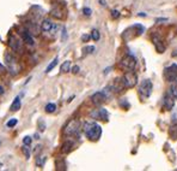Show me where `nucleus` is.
<instances>
[{
    "label": "nucleus",
    "mask_w": 177,
    "mask_h": 171,
    "mask_svg": "<svg viewBox=\"0 0 177 171\" xmlns=\"http://www.w3.org/2000/svg\"><path fill=\"white\" fill-rule=\"evenodd\" d=\"M90 39H91V36H90V35H86V34H84V35L82 36V41H83V42H88Z\"/></svg>",
    "instance_id": "33"
},
{
    "label": "nucleus",
    "mask_w": 177,
    "mask_h": 171,
    "mask_svg": "<svg viewBox=\"0 0 177 171\" xmlns=\"http://www.w3.org/2000/svg\"><path fill=\"white\" fill-rule=\"evenodd\" d=\"M120 66L122 70H126V71H133L136 66V59L133 57L132 54H127L121 59L120 61Z\"/></svg>",
    "instance_id": "4"
},
{
    "label": "nucleus",
    "mask_w": 177,
    "mask_h": 171,
    "mask_svg": "<svg viewBox=\"0 0 177 171\" xmlns=\"http://www.w3.org/2000/svg\"><path fill=\"white\" fill-rule=\"evenodd\" d=\"M44 160H45V157H41V159H37V160H36V164H37L39 166H43Z\"/></svg>",
    "instance_id": "29"
},
{
    "label": "nucleus",
    "mask_w": 177,
    "mask_h": 171,
    "mask_svg": "<svg viewBox=\"0 0 177 171\" xmlns=\"http://www.w3.org/2000/svg\"><path fill=\"white\" fill-rule=\"evenodd\" d=\"M174 105H175V99L169 93H166L164 95V98H163V107H164V110L171 111L174 109Z\"/></svg>",
    "instance_id": "11"
},
{
    "label": "nucleus",
    "mask_w": 177,
    "mask_h": 171,
    "mask_svg": "<svg viewBox=\"0 0 177 171\" xmlns=\"http://www.w3.org/2000/svg\"><path fill=\"white\" fill-rule=\"evenodd\" d=\"M79 129H80V122L78 119H71L66 124V127L64 129V134L67 136H73V135L78 134Z\"/></svg>",
    "instance_id": "3"
},
{
    "label": "nucleus",
    "mask_w": 177,
    "mask_h": 171,
    "mask_svg": "<svg viewBox=\"0 0 177 171\" xmlns=\"http://www.w3.org/2000/svg\"><path fill=\"white\" fill-rule=\"evenodd\" d=\"M70 70H71V61L70 60L64 61L62 65H61V67H60V71L61 72H68Z\"/></svg>",
    "instance_id": "19"
},
{
    "label": "nucleus",
    "mask_w": 177,
    "mask_h": 171,
    "mask_svg": "<svg viewBox=\"0 0 177 171\" xmlns=\"http://www.w3.org/2000/svg\"><path fill=\"white\" fill-rule=\"evenodd\" d=\"M152 42H153V45H154L158 53H164L165 52V45H164V41H163V39H162V36L159 34H157V33L152 34Z\"/></svg>",
    "instance_id": "8"
},
{
    "label": "nucleus",
    "mask_w": 177,
    "mask_h": 171,
    "mask_svg": "<svg viewBox=\"0 0 177 171\" xmlns=\"http://www.w3.org/2000/svg\"><path fill=\"white\" fill-rule=\"evenodd\" d=\"M31 142H33L31 136H25V137L23 139V143H24L25 146H30V145H31Z\"/></svg>",
    "instance_id": "27"
},
{
    "label": "nucleus",
    "mask_w": 177,
    "mask_h": 171,
    "mask_svg": "<svg viewBox=\"0 0 177 171\" xmlns=\"http://www.w3.org/2000/svg\"><path fill=\"white\" fill-rule=\"evenodd\" d=\"M49 13H50L51 17H54V18H56V19H64V17H65L62 8H61V7H57V6L53 7V8L50 10Z\"/></svg>",
    "instance_id": "13"
},
{
    "label": "nucleus",
    "mask_w": 177,
    "mask_h": 171,
    "mask_svg": "<svg viewBox=\"0 0 177 171\" xmlns=\"http://www.w3.org/2000/svg\"><path fill=\"white\" fill-rule=\"evenodd\" d=\"M152 89H153V84L151 80H144L139 86V94L142 98H148L152 93Z\"/></svg>",
    "instance_id": "6"
},
{
    "label": "nucleus",
    "mask_w": 177,
    "mask_h": 171,
    "mask_svg": "<svg viewBox=\"0 0 177 171\" xmlns=\"http://www.w3.org/2000/svg\"><path fill=\"white\" fill-rule=\"evenodd\" d=\"M139 16H140V17H146V15H145L144 12H140V13H139Z\"/></svg>",
    "instance_id": "39"
},
{
    "label": "nucleus",
    "mask_w": 177,
    "mask_h": 171,
    "mask_svg": "<svg viewBox=\"0 0 177 171\" xmlns=\"http://www.w3.org/2000/svg\"><path fill=\"white\" fill-rule=\"evenodd\" d=\"M20 106H22L20 98H19V97H16L14 100H13V103H12L11 106H10V111H11V112H17V111L20 109Z\"/></svg>",
    "instance_id": "16"
},
{
    "label": "nucleus",
    "mask_w": 177,
    "mask_h": 171,
    "mask_svg": "<svg viewBox=\"0 0 177 171\" xmlns=\"http://www.w3.org/2000/svg\"><path fill=\"white\" fill-rule=\"evenodd\" d=\"M57 61H59V58H57V57L54 58V60H53V61H51V63H50V64L47 66V69H45V72H50V71H51V70H53V69H54V67L57 65Z\"/></svg>",
    "instance_id": "22"
},
{
    "label": "nucleus",
    "mask_w": 177,
    "mask_h": 171,
    "mask_svg": "<svg viewBox=\"0 0 177 171\" xmlns=\"http://www.w3.org/2000/svg\"><path fill=\"white\" fill-rule=\"evenodd\" d=\"M56 169L57 170H66V164L64 160H60V162H56Z\"/></svg>",
    "instance_id": "24"
},
{
    "label": "nucleus",
    "mask_w": 177,
    "mask_h": 171,
    "mask_svg": "<svg viewBox=\"0 0 177 171\" xmlns=\"http://www.w3.org/2000/svg\"><path fill=\"white\" fill-rule=\"evenodd\" d=\"M125 88H133L138 83V76L133 71H126V74L121 77Z\"/></svg>",
    "instance_id": "5"
},
{
    "label": "nucleus",
    "mask_w": 177,
    "mask_h": 171,
    "mask_svg": "<svg viewBox=\"0 0 177 171\" xmlns=\"http://www.w3.org/2000/svg\"><path fill=\"white\" fill-rule=\"evenodd\" d=\"M169 136L172 139V140H177V124H172L169 129Z\"/></svg>",
    "instance_id": "18"
},
{
    "label": "nucleus",
    "mask_w": 177,
    "mask_h": 171,
    "mask_svg": "<svg viewBox=\"0 0 177 171\" xmlns=\"http://www.w3.org/2000/svg\"><path fill=\"white\" fill-rule=\"evenodd\" d=\"M164 76L168 82H175L177 80V64H172L169 67H166L164 71Z\"/></svg>",
    "instance_id": "7"
},
{
    "label": "nucleus",
    "mask_w": 177,
    "mask_h": 171,
    "mask_svg": "<svg viewBox=\"0 0 177 171\" xmlns=\"http://www.w3.org/2000/svg\"><path fill=\"white\" fill-rule=\"evenodd\" d=\"M84 134L86 135L88 140L98 141L102 135V128L99 124H97L95 122H88L84 125Z\"/></svg>",
    "instance_id": "1"
},
{
    "label": "nucleus",
    "mask_w": 177,
    "mask_h": 171,
    "mask_svg": "<svg viewBox=\"0 0 177 171\" xmlns=\"http://www.w3.org/2000/svg\"><path fill=\"white\" fill-rule=\"evenodd\" d=\"M17 122H18V120H17L16 118H12V119H10V120L7 122V124H6V125H7L8 128H13V127L17 124Z\"/></svg>",
    "instance_id": "28"
},
{
    "label": "nucleus",
    "mask_w": 177,
    "mask_h": 171,
    "mask_svg": "<svg viewBox=\"0 0 177 171\" xmlns=\"http://www.w3.org/2000/svg\"><path fill=\"white\" fill-rule=\"evenodd\" d=\"M83 12H84V15L85 16H91V13H92V11H91V8H88V7H85L84 10H83Z\"/></svg>",
    "instance_id": "32"
},
{
    "label": "nucleus",
    "mask_w": 177,
    "mask_h": 171,
    "mask_svg": "<svg viewBox=\"0 0 177 171\" xmlns=\"http://www.w3.org/2000/svg\"><path fill=\"white\" fill-rule=\"evenodd\" d=\"M4 57H5V64L7 66V70L11 72V75L13 76L17 75L19 72V64H18L17 58L10 52H6Z\"/></svg>",
    "instance_id": "2"
},
{
    "label": "nucleus",
    "mask_w": 177,
    "mask_h": 171,
    "mask_svg": "<svg viewBox=\"0 0 177 171\" xmlns=\"http://www.w3.org/2000/svg\"><path fill=\"white\" fill-rule=\"evenodd\" d=\"M91 39L93 40V41H98L99 40V38H101V35H99V31L97 30V29H93L92 31H91Z\"/></svg>",
    "instance_id": "23"
},
{
    "label": "nucleus",
    "mask_w": 177,
    "mask_h": 171,
    "mask_svg": "<svg viewBox=\"0 0 177 171\" xmlns=\"http://www.w3.org/2000/svg\"><path fill=\"white\" fill-rule=\"evenodd\" d=\"M22 151H23V153H24V156H25V158H30V151H29V148H28V146H23L22 147Z\"/></svg>",
    "instance_id": "26"
},
{
    "label": "nucleus",
    "mask_w": 177,
    "mask_h": 171,
    "mask_svg": "<svg viewBox=\"0 0 177 171\" xmlns=\"http://www.w3.org/2000/svg\"><path fill=\"white\" fill-rule=\"evenodd\" d=\"M39 129H40L41 131H44V129H45V124H44L43 120H40V122H39Z\"/></svg>",
    "instance_id": "31"
},
{
    "label": "nucleus",
    "mask_w": 177,
    "mask_h": 171,
    "mask_svg": "<svg viewBox=\"0 0 177 171\" xmlns=\"http://www.w3.org/2000/svg\"><path fill=\"white\" fill-rule=\"evenodd\" d=\"M91 117L95 119H102V120H108L109 119V113L105 109H98L91 112Z\"/></svg>",
    "instance_id": "10"
},
{
    "label": "nucleus",
    "mask_w": 177,
    "mask_h": 171,
    "mask_svg": "<svg viewBox=\"0 0 177 171\" xmlns=\"http://www.w3.org/2000/svg\"><path fill=\"white\" fill-rule=\"evenodd\" d=\"M55 110H56V105L55 104L49 103V104L45 105V112L47 113H53V112H55Z\"/></svg>",
    "instance_id": "21"
},
{
    "label": "nucleus",
    "mask_w": 177,
    "mask_h": 171,
    "mask_svg": "<svg viewBox=\"0 0 177 171\" xmlns=\"http://www.w3.org/2000/svg\"><path fill=\"white\" fill-rule=\"evenodd\" d=\"M22 40H23L25 44H28L29 46H34V42H35V41H34V39H33V36L30 35L29 31L25 30V31L22 33Z\"/></svg>",
    "instance_id": "15"
},
{
    "label": "nucleus",
    "mask_w": 177,
    "mask_h": 171,
    "mask_svg": "<svg viewBox=\"0 0 177 171\" xmlns=\"http://www.w3.org/2000/svg\"><path fill=\"white\" fill-rule=\"evenodd\" d=\"M0 94H4V87L0 86Z\"/></svg>",
    "instance_id": "38"
},
{
    "label": "nucleus",
    "mask_w": 177,
    "mask_h": 171,
    "mask_svg": "<svg viewBox=\"0 0 177 171\" xmlns=\"http://www.w3.org/2000/svg\"><path fill=\"white\" fill-rule=\"evenodd\" d=\"M91 100H92L93 104H96V105H101V104L105 103L107 97H105V94H104L103 92H96L95 94L91 95Z\"/></svg>",
    "instance_id": "12"
},
{
    "label": "nucleus",
    "mask_w": 177,
    "mask_h": 171,
    "mask_svg": "<svg viewBox=\"0 0 177 171\" xmlns=\"http://www.w3.org/2000/svg\"><path fill=\"white\" fill-rule=\"evenodd\" d=\"M169 94H170L174 99H177V83H174V82H172V86H171L170 89H169Z\"/></svg>",
    "instance_id": "20"
},
{
    "label": "nucleus",
    "mask_w": 177,
    "mask_h": 171,
    "mask_svg": "<svg viewBox=\"0 0 177 171\" xmlns=\"http://www.w3.org/2000/svg\"><path fill=\"white\" fill-rule=\"evenodd\" d=\"M166 21H168L166 18H159V19H156L157 23H158V22H166Z\"/></svg>",
    "instance_id": "37"
},
{
    "label": "nucleus",
    "mask_w": 177,
    "mask_h": 171,
    "mask_svg": "<svg viewBox=\"0 0 177 171\" xmlns=\"http://www.w3.org/2000/svg\"><path fill=\"white\" fill-rule=\"evenodd\" d=\"M73 147H74V142L71 141V140H67V141L64 142V145L61 147V151H62V153H70L73 150Z\"/></svg>",
    "instance_id": "17"
},
{
    "label": "nucleus",
    "mask_w": 177,
    "mask_h": 171,
    "mask_svg": "<svg viewBox=\"0 0 177 171\" xmlns=\"http://www.w3.org/2000/svg\"><path fill=\"white\" fill-rule=\"evenodd\" d=\"M41 29L45 33H50V31H53L55 29V25L50 19H43V22L41 24Z\"/></svg>",
    "instance_id": "14"
},
{
    "label": "nucleus",
    "mask_w": 177,
    "mask_h": 171,
    "mask_svg": "<svg viewBox=\"0 0 177 171\" xmlns=\"http://www.w3.org/2000/svg\"><path fill=\"white\" fill-rule=\"evenodd\" d=\"M8 45H10V47H11L13 51H16V52H19V51L23 50V42H22V40L18 39V38L14 36V35H10V36H8Z\"/></svg>",
    "instance_id": "9"
},
{
    "label": "nucleus",
    "mask_w": 177,
    "mask_h": 171,
    "mask_svg": "<svg viewBox=\"0 0 177 171\" xmlns=\"http://www.w3.org/2000/svg\"><path fill=\"white\" fill-rule=\"evenodd\" d=\"M111 17H113V18H119V17H120V12H119L117 10H113V11H111Z\"/></svg>",
    "instance_id": "30"
},
{
    "label": "nucleus",
    "mask_w": 177,
    "mask_h": 171,
    "mask_svg": "<svg viewBox=\"0 0 177 171\" xmlns=\"http://www.w3.org/2000/svg\"><path fill=\"white\" fill-rule=\"evenodd\" d=\"M172 122H174V123H176L177 122V113L176 112L172 114Z\"/></svg>",
    "instance_id": "36"
},
{
    "label": "nucleus",
    "mask_w": 177,
    "mask_h": 171,
    "mask_svg": "<svg viewBox=\"0 0 177 171\" xmlns=\"http://www.w3.org/2000/svg\"><path fill=\"white\" fill-rule=\"evenodd\" d=\"M83 52H84L85 54H91V53L95 52V47H93V46H86V47H84Z\"/></svg>",
    "instance_id": "25"
},
{
    "label": "nucleus",
    "mask_w": 177,
    "mask_h": 171,
    "mask_svg": "<svg viewBox=\"0 0 177 171\" xmlns=\"http://www.w3.org/2000/svg\"><path fill=\"white\" fill-rule=\"evenodd\" d=\"M72 72H73V74H78V72H79V66H78V65L73 66V69H72Z\"/></svg>",
    "instance_id": "35"
},
{
    "label": "nucleus",
    "mask_w": 177,
    "mask_h": 171,
    "mask_svg": "<svg viewBox=\"0 0 177 171\" xmlns=\"http://www.w3.org/2000/svg\"><path fill=\"white\" fill-rule=\"evenodd\" d=\"M5 72H6V69H5V66H2V65L0 64V76L5 75Z\"/></svg>",
    "instance_id": "34"
}]
</instances>
